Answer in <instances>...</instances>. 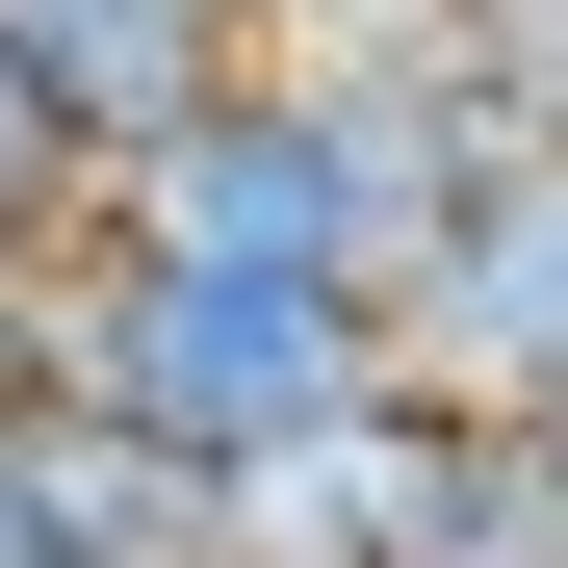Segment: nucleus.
I'll list each match as a JSON object with an SVG mask.
<instances>
[{
    "label": "nucleus",
    "mask_w": 568,
    "mask_h": 568,
    "mask_svg": "<svg viewBox=\"0 0 568 568\" xmlns=\"http://www.w3.org/2000/svg\"><path fill=\"white\" fill-rule=\"evenodd\" d=\"M52 414H130L181 465H284L311 414L388 388V311L362 284H258V258H155V233H52Z\"/></svg>",
    "instance_id": "1"
},
{
    "label": "nucleus",
    "mask_w": 568,
    "mask_h": 568,
    "mask_svg": "<svg viewBox=\"0 0 568 568\" xmlns=\"http://www.w3.org/2000/svg\"><path fill=\"white\" fill-rule=\"evenodd\" d=\"M388 362H414V388H491V414H568V130L465 155V207L388 284Z\"/></svg>",
    "instance_id": "2"
},
{
    "label": "nucleus",
    "mask_w": 568,
    "mask_h": 568,
    "mask_svg": "<svg viewBox=\"0 0 568 568\" xmlns=\"http://www.w3.org/2000/svg\"><path fill=\"white\" fill-rule=\"evenodd\" d=\"M0 78H27L78 155H155L207 78H258V0H0Z\"/></svg>",
    "instance_id": "3"
},
{
    "label": "nucleus",
    "mask_w": 568,
    "mask_h": 568,
    "mask_svg": "<svg viewBox=\"0 0 568 568\" xmlns=\"http://www.w3.org/2000/svg\"><path fill=\"white\" fill-rule=\"evenodd\" d=\"M78 207H104V155H78V130L27 104V78H0V258H52Z\"/></svg>",
    "instance_id": "4"
},
{
    "label": "nucleus",
    "mask_w": 568,
    "mask_h": 568,
    "mask_svg": "<svg viewBox=\"0 0 568 568\" xmlns=\"http://www.w3.org/2000/svg\"><path fill=\"white\" fill-rule=\"evenodd\" d=\"M27 362H52V258H0V414H27Z\"/></svg>",
    "instance_id": "5"
}]
</instances>
